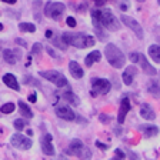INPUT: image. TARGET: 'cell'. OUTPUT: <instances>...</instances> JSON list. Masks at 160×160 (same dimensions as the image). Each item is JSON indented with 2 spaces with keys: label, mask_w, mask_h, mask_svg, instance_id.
<instances>
[{
  "label": "cell",
  "mask_w": 160,
  "mask_h": 160,
  "mask_svg": "<svg viewBox=\"0 0 160 160\" xmlns=\"http://www.w3.org/2000/svg\"><path fill=\"white\" fill-rule=\"evenodd\" d=\"M60 39H62V44H63L64 47L74 46V47H77V49L93 47L94 43H96V39H94L93 36L84 34V33H69V32H64Z\"/></svg>",
  "instance_id": "1"
},
{
  "label": "cell",
  "mask_w": 160,
  "mask_h": 160,
  "mask_svg": "<svg viewBox=\"0 0 160 160\" xmlns=\"http://www.w3.org/2000/svg\"><path fill=\"white\" fill-rule=\"evenodd\" d=\"M104 54H106L107 62L113 67H116V69L123 67L124 63H126V57H124L123 52L113 43H109L104 47Z\"/></svg>",
  "instance_id": "2"
},
{
  "label": "cell",
  "mask_w": 160,
  "mask_h": 160,
  "mask_svg": "<svg viewBox=\"0 0 160 160\" xmlns=\"http://www.w3.org/2000/svg\"><path fill=\"white\" fill-rule=\"evenodd\" d=\"M69 150H70L69 152L70 154H74V156H77L82 160H90L92 159V152H90V149L84 146L83 142L79 140V139H74V140L70 142Z\"/></svg>",
  "instance_id": "3"
},
{
  "label": "cell",
  "mask_w": 160,
  "mask_h": 160,
  "mask_svg": "<svg viewBox=\"0 0 160 160\" xmlns=\"http://www.w3.org/2000/svg\"><path fill=\"white\" fill-rule=\"evenodd\" d=\"M100 24L107 29L109 32H117L120 29V23L119 20L114 17V14L112 13V10L106 9L102 10V14H100Z\"/></svg>",
  "instance_id": "4"
},
{
  "label": "cell",
  "mask_w": 160,
  "mask_h": 160,
  "mask_svg": "<svg viewBox=\"0 0 160 160\" xmlns=\"http://www.w3.org/2000/svg\"><path fill=\"white\" fill-rule=\"evenodd\" d=\"M40 76L43 79L49 80V82H52L57 87L67 86V79L64 77V74H62L57 70H44V72H40Z\"/></svg>",
  "instance_id": "5"
},
{
  "label": "cell",
  "mask_w": 160,
  "mask_h": 160,
  "mask_svg": "<svg viewBox=\"0 0 160 160\" xmlns=\"http://www.w3.org/2000/svg\"><path fill=\"white\" fill-rule=\"evenodd\" d=\"M110 82L107 79H93L92 80V94H107L110 92Z\"/></svg>",
  "instance_id": "6"
},
{
  "label": "cell",
  "mask_w": 160,
  "mask_h": 160,
  "mask_svg": "<svg viewBox=\"0 0 160 160\" xmlns=\"http://www.w3.org/2000/svg\"><path fill=\"white\" fill-rule=\"evenodd\" d=\"M66 6L63 3H59V2H49V3L44 6V14L50 19H57L60 17V14L64 12Z\"/></svg>",
  "instance_id": "7"
},
{
  "label": "cell",
  "mask_w": 160,
  "mask_h": 160,
  "mask_svg": "<svg viewBox=\"0 0 160 160\" xmlns=\"http://www.w3.org/2000/svg\"><path fill=\"white\" fill-rule=\"evenodd\" d=\"M10 143H12V146H13V147H16V149L29 150L30 147H32V144H33V142H32V139L23 136V134L16 133V134H13V136H12Z\"/></svg>",
  "instance_id": "8"
},
{
  "label": "cell",
  "mask_w": 160,
  "mask_h": 160,
  "mask_svg": "<svg viewBox=\"0 0 160 160\" xmlns=\"http://www.w3.org/2000/svg\"><path fill=\"white\" fill-rule=\"evenodd\" d=\"M120 20H122V23H123L124 26H127L129 29L133 30L134 34L137 36V39H143V29H142V26L139 24V22H137L136 19L129 17V16H126V14H122Z\"/></svg>",
  "instance_id": "9"
},
{
  "label": "cell",
  "mask_w": 160,
  "mask_h": 160,
  "mask_svg": "<svg viewBox=\"0 0 160 160\" xmlns=\"http://www.w3.org/2000/svg\"><path fill=\"white\" fill-rule=\"evenodd\" d=\"M132 109V103H130L129 97H123L122 102H120V109H119V116H117V120L119 123H124V119H126V114L130 112Z\"/></svg>",
  "instance_id": "10"
},
{
  "label": "cell",
  "mask_w": 160,
  "mask_h": 160,
  "mask_svg": "<svg viewBox=\"0 0 160 160\" xmlns=\"http://www.w3.org/2000/svg\"><path fill=\"white\" fill-rule=\"evenodd\" d=\"M56 114L60 117V119L69 120V122H72V120L76 119V114H74L73 110L70 109L69 106H63V104L56 107Z\"/></svg>",
  "instance_id": "11"
},
{
  "label": "cell",
  "mask_w": 160,
  "mask_h": 160,
  "mask_svg": "<svg viewBox=\"0 0 160 160\" xmlns=\"http://www.w3.org/2000/svg\"><path fill=\"white\" fill-rule=\"evenodd\" d=\"M52 134H44V137L42 139V143H40V146H42V150H43V153L47 154V156H53L54 154V147L53 144H52Z\"/></svg>",
  "instance_id": "12"
},
{
  "label": "cell",
  "mask_w": 160,
  "mask_h": 160,
  "mask_svg": "<svg viewBox=\"0 0 160 160\" xmlns=\"http://www.w3.org/2000/svg\"><path fill=\"white\" fill-rule=\"evenodd\" d=\"M139 63H140V66H142V69H143V72L146 74H149V76H156V74H157V70L149 63V60H147L143 54H140Z\"/></svg>",
  "instance_id": "13"
},
{
  "label": "cell",
  "mask_w": 160,
  "mask_h": 160,
  "mask_svg": "<svg viewBox=\"0 0 160 160\" xmlns=\"http://www.w3.org/2000/svg\"><path fill=\"white\" fill-rule=\"evenodd\" d=\"M137 74V69L134 66H129L126 70L123 72V74H122V79H123L124 84H127V86H130V84L133 83L134 77H136Z\"/></svg>",
  "instance_id": "14"
},
{
  "label": "cell",
  "mask_w": 160,
  "mask_h": 160,
  "mask_svg": "<svg viewBox=\"0 0 160 160\" xmlns=\"http://www.w3.org/2000/svg\"><path fill=\"white\" fill-rule=\"evenodd\" d=\"M69 72H70V74H72L74 79H82L83 74H84L82 66H80L77 62H74V60H72V62L69 63Z\"/></svg>",
  "instance_id": "15"
},
{
  "label": "cell",
  "mask_w": 160,
  "mask_h": 160,
  "mask_svg": "<svg viewBox=\"0 0 160 160\" xmlns=\"http://www.w3.org/2000/svg\"><path fill=\"white\" fill-rule=\"evenodd\" d=\"M140 116L143 117L146 120H154L156 119V113H154V110L152 109V106L147 103H143L142 107H140Z\"/></svg>",
  "instance_id": "16"
},
{
  "label": "cell",
  "mask_w": 160,
  "mask_h": 160,
  "mask_svg": "<svg viewBox=\"0 0 160 160\" xmlns=\"http://www.w3.org/2000/svg\"><path fill=\"white\" fill-rule=\"evenodd\" d=\"M3 82H4V84H6L7 87H10V89L16 90V92H19L20 90V84H19V82H17V79L14 77V74L6 73L3 76Z\"/></svg>",
  "instance_id": "17"
},
{
  "label": "cell",
  "mask_w": 160,
  "mask_h": 160,
  "mask_svg": "<svg viewBox=\"0 0 160 160\" xmlns=\"http://www.w3.org/2000/svg\"><path fill=\"white\" fill-rule=\"evenodd\" d=\"M140 132L143 133L144 137L150 139V137L159 134V127L154 126V124H143V126H140Z\"/></svg>",
  "instance_id": "18"
},
{
  "label": "cell",
  "mask_w": 160,
  "mask_h": 160,
  "mask_svg": "<svg viewBox=\"0 0 160 160\" xmlns=\"http://www.w3.org/2000/svg\"><path fill=\"white\" fill-rule=\"evenodd\" d=\"M100 59H102V53H100L99 50H93V52H90V53L86 56V59H84V64H86L87 67H90L92 64L99 63Z\"/></svg>",
  "instance_id": "19"
},
{
  "label": "cell",
  "mask_w": 160,
  "mask_h": 160,
  "mask_svg": "<svg viewBox=\"0 0 160 160\" xmlns=\"http://www.w3.org/2000/svg\"><path fill=\"white\" fill-rule=\"evenodd\" d=\"M19 109H20V114L24 116L26 119H32V117H33V112L30 110V107L24 103L23 100H20L19 102Z\"/></svg>",
  "instance_id": "20"
},
{
  "label": "cell",
  "mask_w": 160,
  "mask_h": 160,
  "mask_svg": "<svg viewBox=\"0 0 160 160\" xmlns=\"http://www.w3.org/2000/svg\"><path fill=\"white\" fill-rule=\"evenodd\" d=\"M3 57H4V62L9 63V64H14L16 63V60H17L16 52H13V50H10V49H4Z\"/></svg>",
  "instance_id": "21"
},
{
  "label": "cell",
  "mask_w": 160,
  "mask_h": 160,
  "mask_svg": "<svg viewBox=\"0 0 160 160\" xmlns=\"http://www.w3.org/2000/svg\"><path fill=\"white\" fill-rule=\"evenodd\" d=\"M149 56L156 62V63H160V46L157 44H152L149 47Z\"/></svg>",
  "instance_id": "22"
},
{
  "label": "cell",
  "mask_w": 160,
  "mask_h": 160,
  "mask_svg": "<svg viewBox=\"0 0 160 160\" xmlns=\"http://www.w3.org/2000/svg\"><path fill=\"white\" fill-rule=\"evenodd\" d=\"M63 97L64 100H67V102H69V103H72V104H74V106H79L80 104V100H79V97L76 96V94L74 93H72V92H66V93H63Z\"/></svg>",
  "instance_id": "23"
},
{
  "label": "cell",
  "mask_w": 160,
  "mask_h": 160,
  "mask_svg": "<svg viewBox=\"0 0 160 160\" xmlns=\"http://www.w3.org/2000/svg\"><path fill=\"white\" fill-rule=\"evenodd\" d=\"M147 90H149V93L152 94L153 97H156V99H160V86L157 83L152 82V83L147 86Z\"/></svg>",
  "instance_id": "24"
},
{
  "label": "cell",
  "mask_w": 160,
  "mask_h": 160,
  "mask_svg": "<svg viewBox=\"0 0 160 160\" xmlns=\"http://www.w3.org/2000/svg\"><path fill=\"white\" fill-rule=\"evenodd\" d=\"M19 29L20 32H23V33H34L36 32V26L33 23H20L19 24Z\"/></svg>",
  "instance_id": "25"
},
{
  "label": "cell",
  "mask_w": 160,
  "mask_h": 160,
  "mask_svg": "<svg viewBox=\"0 0 160 160\" xmlns=\"http://www.w3.org/2000/svg\"><path fill=\"white\" fill-rule=\"evenodd\" d=\"M100 14H102V10H99V9H93V10H92V20H93L94 27H96V26H102V24H100Z\"/></svg>",
  "instance_id": "26"
},
{
  "label": "cell",
  "mask_w": 160,
  "mask_h": 160,
  "mask_svg": "<svg viewBox=\"0 0 160 160\" xmlns=\"http://www.w3.org/2000/svg\"><path fill=\"white\" fill-rule=\"evenodd\" d=\"M14 109H16V106H14L13 103H6V104H3V106L0 107V112L4 113V114H9V113H13Z\"/></svg>",
  "instance_id": "27"
},
{
  "label": "cell",
  "mask_w": 160,
  "mask_h": 160,
  "mask_svg": "<svg viewBox=\"0 0 160 160\" xmlns=\"http://www.w3.org/2000/svg\"><path fill=\"white\" fill-rule=\"evenodd\" d=\"M124 157H126V154H124L120 149H116L114 150V157L112 160H124Z\"/></svg>",
  "instance_id": "28"
},
{
  "label": "cell",
  "mask_w": 160,
  "mask_h": 160,
  "mask_svg": "<svg viewBox=\"0 0 160 160\" xmlns=\"http://www.w3.org/2000/svg\"><path fill=\"white\" fill-rule=\"evenodd\" d=\"M42 50H43V46L40 43H34L33 47H32V53L33 54H40L42 53Z\"/></svg>",
  "instance_id": "29"
},
{
  "label": "cell",
  "mask_w": 160,
  "mask_h": 160,
  "mask_svg": "<svg viewBox=\"0 0 160 160\" xmlns=\"http://www.w3.org/2000/svg\"><path fill=\"white\" fill-rule=\"evenodd\" d=\"M14 129L16 130H23L24 129V122L22 119H17V120H14Z\"/></svg>",
  "instance_id": "30"
},
{
  "label": "cell",
  "mask_w": 160,
  "mask_h": 160,
  "mask_svg": "<svg viewBox=\"0 0 160 160\" xmlns=\"http://www.w3.org/2000/svg\"><path fill=\"white\" fill-rule=\"evenodd\" d=\"M99 119H100V122H102V123L103 124H109L110 122H112V117L110 116H107V114H104V113H102L99 116Z\"/></svg>",
  "instance_id": "31"
},
{
  "label": "cell",
  "mask_w": 160,
  "mask_h": 160,
  "mask_svg": "<svg viewBox=\"0 0 160 160\" xmlns=\"http://www.w3.org/2000/svg\"><path fill=\"white\" fill-rule=\"evenodd\" d=\"M94 32H96V34L99 36V40H102V42H104V40H106V37H104V33L102 32L100 26H96V27H94Z\"/></svg>",
  "instance_id": "32"
},
{
  "label": "cell",
  "mask_w": 160,
  "mask_h": 160,
  "mask_svg": "<svg viewBox=\"0 0 160 160\" xmlns=\"http://www.w3.org/2000/svg\"><path fill=\"white\" fill-rule=\"evenodd\" d=\"M66 24L69 27H76V24H77V22H76V19L74 17H72V16H69L66 19Z\"/></svg>",
  "instance_id": "33"
},
{
  "label": "cell",
  "mask_w": 160,
  "mask_h": 160,
  "mask_svg": "<svg viewBox=\"0 0 160 160\" xmlns=\"http://www.w3.org/2000/svg\"><path fill=\"white\" fill-rule=\"evenodd\" d=\"M36 82H37V80L33 79V77L24 76V83H26V84H33V86H39V83H36Z\"/></svg>",
  "instance_id": "34"
},
{
  "label": "cell",
  "mask_w": 160,
  "mask_h": 160,
  "mask_svg": "<svg viewBox=\"0 0 160 160\" xmlns=\"http://www.w3.org/2000/svg\"><path fill=\"white\" fill-rule=\"evenodd\" d=\"M139 57H140V53H130V60L133 62V63H139Z\"/></svg>",
  "instance_id": "35"
},
{
  "label": "cell",
  "mask_w": 160,
  "mask_h": 160,
  "mask_svg": "<svg viewBox=\"0 0 160 160\" xmlns=\"http://www.w3.org/2000/svg\"><path fill=\"white\" fill-rule=\"evenodd\" d=\"M93 2L97 7H100V6H104V4H106L107 2H110V0H93Z\"/></svg>",
  "instance_id": "36"
},
{
  "label": "cell",
  "mask_w": 160,
  "mask_h": 160,
  "mask_svg": "<svg viewBox=\"0 0 160 160\" xmlns=\"http://www.w3.org/2000/svg\"><path fill=\"white\" fill-rule=\"evenodd\" d=\"M86 9H87V3H86V2H83V3H82V4L79 6V9H77V10H79L80 13H82V12H84Z\"/></svg>",
  "instance_id": "37"
},
{
  "label": "cell",
  "mask_w": 160,
  "mask_h": 160,
  "mask_svg": "<svg viewBox=\"0 0 160 160\" xmlns=\"http://www.w3.org/2000/svg\"><path fill=\"white\" fill-rule=\"evenodd\" d=\"M46 50H47V53H49L50 56H53V57H56V59H57V54L54 53V50L52 49V47H46Z\"/></svg>",
  "instance_id": "38"
},
{
  "label": "cell",
  "mask_w": 160,
  "mask_h": 160,
  "mask_svg": "<svg viewBox=\"0 0 160 160\" xmlns=\"http://www.w3.org/2000/svg\"><path fill=\"white\" fill-rule=\"evenodd\" d=\"M36 100H37L36 93H32V94L29 96V102H32V103H36Z\"/></svg>",
  "instance_id": "39"
},
{
  "label": "cell",
  "mask_w": 160,
  "mask_h": 160,
  "mask_svg": "<svg viewBox=\"0 0 160 160\" xmlns=\"http://www.w3.org/2000/svg\"><path fill=\"white\" fill-rule=\"evenodd\" d=\"M16 43L19 44V46H22V47H26L27 46V43L24 42V40H22V39H16Z\"/></svg>",
  "instance_id": "40"
},
{
  "label": "cell",
  "mask_w": 160,
  "mask_h": 160,
  "mask_svg": "<svg viewBox=\"0 0 160 160\" xmlns=\"http://www.w3.org/2000/svg\"><path fill=\"white\" fill-rule=\"evenodd\" d=\"M46 37L47 39H53V32L52 30H46Z\"/></svg>",
  "instance_id": "41"
},
{
  "label": "cell",
  "mask_w": 160,
  "mask_h": 160,
  "mask_svg": "<svg viewBox=\"0 0 160 160\" xmlns=\"http://www.w3.org/2000/svg\"><path fill=\"white\" fill-rule=\"evenodd\" d=\"M96 146H97V147H100V149H103V150H106V149H107V146H106V144L100 143V142H96Z\"/></svg>",
  "instance_id": "42"
},
{
  "label": "cell",
  "mask_w": 160,
  "mask_h": 160,
  "mask_svg": "<svg viewBox=\"0 0 160 160\" xmlns=\"http://www.w3.org/2000/svg\"><path fill=\"white\" fill-rule=\"evenodd\" d=\"M2 2H4V3H7V4H14V3H17V0H2Z\"/></svg>",
  "instance_id": "43"
},
{
  "label": "cell",
  "mask_w": 160,
  "mask_h": 160,
  "mask_svg": "<svg viewBox=\"0 0 160 160\" xmlns=\"http://www.w3.org/2000/svg\"><path fill=\"white\" fill-rule=\"evenodd\" d=\"M2 30H3V24L0 23V32H2Z\"/></svg>",
  "instance_id": "44"
},
{
  "label": "cell",
  "mask_w": 160,
  "mask_h": 160,
  "mask_svg": "<svg viewBox=\"0 0 160 160\" xmlns=\"http://www.w3.org/2000/svg\"><path fill=\"white\" fill-rule=\"evenodd\" d=\"M137 2H140V3H143V2H144V0H137Z\"/></svg>",
  "instance_id": "45"
},
{
  "label": "cell",
  "mask_w": 160,
  "mask_h": 160,
  "mask_svg": "<svg viewBox=\"0 0 160 160\" xmlns=\"http://www.w3.org/2000/svg\"><path fill=\"white\" fill-rule=\"evenodd\" d=\"M157 2H159V4H160V0H157Z\"/></svg>",
  "instance_id": "46"
}]
</instances>
